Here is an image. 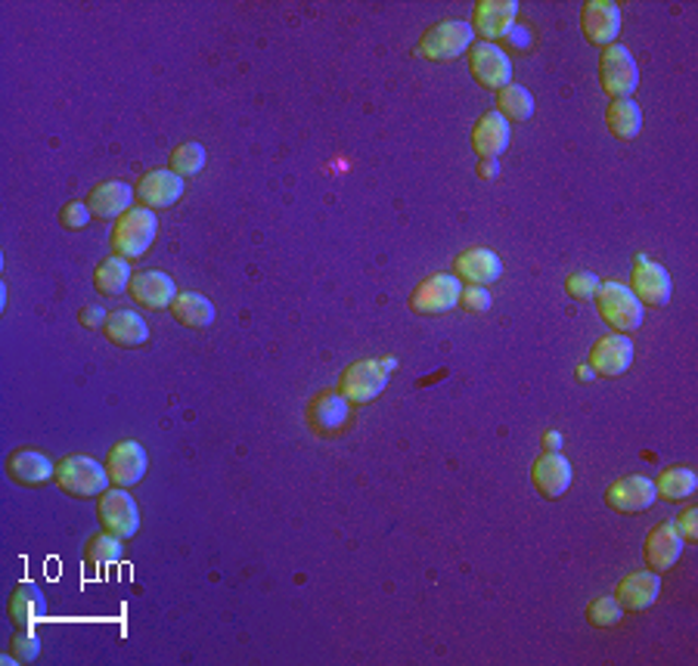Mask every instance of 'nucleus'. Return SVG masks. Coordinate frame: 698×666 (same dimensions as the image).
I'll return each mask as SVG.
<instances>
[{"instance_id":"obj_12","label":"nucleus","mask_w":698,"mask_h":666,"mask_svg":"<svg viewBox=\"0 0 698 666\" xmlns=\"http://www.w3.org/2000/svg\"><path fill=\"white\" fill-rule=\"evenodd\" d=\"M351 419V403L339 391H320L305 409V421L317 438H332Z\"/></svg>"},{"instance_id":"obj_41","label":"nucleus","mask_w":698,"mask_h":666,"mask_svg":"<svg viewBox=\"0 0 698 666\" xmlns=\"http://www.w3.org/2000/svg\"><path fill=\"white\" fill-rule=\"evenodd\" d=\"M674 527H677L679 539L683 543H698V512L696 509H683L677 514V521H674Z\"/></svg>"},{"instance_id":"obj_38","label":"nucleus","mask_w":698,"mask_h":666,"mask_svg":"<svg viewBox=\"0 0 698 666\" xmlns=\"http://www.w3.org/2000/svg\"><path fill=\"white\" fill-rule=\"evenodd\" d=\"M91 209H87V202H66L62 211H59V224L66 229H84L91 224Z\"/></svg>"},{"instance_id":"obj_5","label":"nucleus","mask_w":698,"mask_h":666,"mask_svg":"<svg viewBox=\"0 0 698 666\" xmlns=\"http://www.w3.org/2000/svg\"><path fill=\"white\" fill-rule=\"evenodd\" d=\"M640 84V69L634 53L624 44L605 47L600 57V87L612 99H630V94Z\"/></svg>"},{"instance_id":"obj_2","label":"nucleus","mask_w":698,"mask_h":666,"mask_svg":"<svg viewBox=\"0 0 698 666\" xmlns=\"http://www.w3.org/2000/svg\"><path fill=\"white\" fill-rule=\"evenodd\" d=\"M472 40H475V32H472L469 22L445 20L431 25L419 38L416 57L426 59V62H450V59H460L463 53H469Z\"/></svg>"},{"instance_id":"obj_28","label":"nucleus","mask_w":698,"mask_h":666,"mask_svg":"<svg viewBox=\"0 0 698 666\" xmlns=\"http://www.w3.org/2000/svg\"><path fill=\"white\" fill-rule=\"evenodd\" d=\"M171 317L177 323L187 325V329H205V325L214 323L217 310L209 298H202L199 292H177V298L171 301Z\"/></svg>"},{"instance_id":"obj_44","label":"nucleus","mask_w":698,"mask_h":666,"mask_svg":"<svg viewBox=\"0 0 698 666\" xmlns=\"http://www.w3.org/2000/svg\"><path fill=\"white\" fill-rule=\"evenodd\" d=\"M478 177H482V180L500 177V162H478Z\"/></svg>"},{"instance_id":"obj_35","label":"nucleus","mask_w":698,"mask_h":666,"mask_svg":"<svg viewBox=\"0 0 698 666\" xmlns=\"http://www.w3.org/2000/svg\"><path fill=\"white\" fill-rule=\"evenodd\" d=\"M84 558L94 561V564H116L118 558H121V536L106 531L91 536L87 546H84Z\"/></svg>"},{"instance_id":"obj_37","label":"nucleus","mask_w":698,"mask_h":666,"mask_svg":"<svg viewBox=\"0 0 698 666\" xmlns=\"http://www.w3.org/2000/svg\"><path fill=\"white\" fill-rule=\"evenodd\" d=\"M600 276H593V273H587V270H578V273H571L568 280H565V288H568V295L571 298H578V301H587V298H596V292H600Z\"/></svg>"},{"instance_id":"obj_9","label":"nucleus","mask_w":698,"mask_h":666,"mask_svg":"<svg viewBox=\"0 0 698 666\" xmlns=\"http://www.w3.org/2000/svg\"><path fill=\"white\" fill-rule=\"evenodd\" d=\"M469 75L487 91H504L506 84H512V62L504 47L478 40L469 47Z\"/></svg>"},{"instance_id":"obj_26","label":"nucleus","mask_w":698,"mask_h":666,"mask_svg":"<svg viewBox=\"0 0 698 666\" xmlns=\"http://www.w3.org/2000/svg\"><path fill=\"white\" fill-rule=\"evenodd\" d=\"M103 335L118 347H140L150 342V325L143 323V317L134 310H116L106 317Z\"/></svg>"},{"instance_id":"obj_3","label":"nucleus","mask_w":698,"mask_h":666,"mask_svg":"<svg viewBox=\"0 0 698 666\" xmlns=\"http://www.w3.org/2000/svg\"><path fill=\"white\" fill-rule=\"evenodd\" d=\"M158 233V221L150 209H131L128 214H121L113 227V251L125 261H137L140 254H146L150 246L155 242Z\"/></svg>"},{"instance_id":"obj_40","label":"nucleus","mask_w":698,"mask_h":666,"mask_svg":"<svg viewBox=\"0 0 698 666\" xmlns=\"http://www.w3.org/2000/svg\"><path fill=\"white\" fill-rule=\"evenodd\" d=\"M500 44L509 47V50H531L534 47V32L528 25H512L504 38H500Z\"/></svg>"},{"instance_id":"obj_42","label":"nucleus","mask_w":698,"mask_h":666,"mask_svg":"<svg viewBox=\"0 0 698 666\" xmlns=\"http://www.w3.org/2000/svg\"><path fill=\"white\" fill-rule=\"evenodd\" d=\"M106 317H109V313H106L99 305H87L81 313H78V320H81L84 329H103V325H106Z\"/></svg>"},{"instance_id":"obj_1","label":"nucleus","mask_w":698,"mask_h":666,"mask_svg":"<svg viewBox=\"0 0 698 666\" xmlns=\"http://www.w3.org/2000/svg\"><path fill=\"white\" fill-rule=\"evenodd\" d=\"M109 484H113L109 472L97 459L72 453L57 462V487L62 493L75 496V499H94V496L106 493Z\"/></svg>"},{"instance_id":"obj_23","label":"nucleus","mask_w":698,"mask_h":666,"mask_svg":"<svg viewBox=\"0 0 698 666\" xmlns=\"http://www.w3.org/2000/svg\"><path fill=\"white\" fill-rule=\"evenodd\" d=\"M659 592H661L659 573L637 571V573H627V576L620 580L618 590H615V598H618V605L624 610H630V614H642V610H649L652 605H655Z\"/></svg>"},{"instance_id":"obj_17","label":"nucleus","mask_w":698,"mask_h":666,"mask_svg":"<svg viewBox=\"0 0 698 666\" xmlns=\"http://www.w3.org/2000/svg\"><path fill=\"white\" fill-rule=\"evenodd\" d=\"M575 480V472H571V462L563 456V453H541L531 465V484L537 487V493L543 499H559V496L568 493Z\"/></svg>"},{"instance_id":"obj_33","label":"nucleus","mask_w":698,"mask_h":666,"mask_svg":"<svg viewBox=\"0 0 698 666\" xmlns=\"http://www.w3.org/2000/svg\"><path fill=\"white\" fill-rule=\"evenodd\" d=\"M209 155H205V146L196 143V140H187L180 143L175 153L168 155V171H175L177 177H193L205 168Z\"/></svg>"},{"instance_id":"obj_36","label":"nucleus","mask_w":698,"mask_h":666,"mask_svg":"<svg viewBox=\"0 0 698 666\" xmlns=\"http://www.w3.org/2000/svg\"><path fill=\"white\" fill-rule=\"evenodd\" d=\"M10 654H13L20 664H35L40 654L38 635H35L32 629H20V632L13 635V642H10Z\"/></svg>"},{"instance_id":"obj_39","label":"nucleus","mask_w":698,"mask_h":666,"mask_svg":"<svg viewBox=\"0 0 698 666\" xmlns=\"http://www.w3.org/2000/svg\"><path fill=\"white\" fill-rule=\"evenodd\" d=\"M460 305L469 313H487L490 305H494V298H490V292L485 286H465L463 295H460Z\"/></svg>"},{"instance_id":"obj_32","label":"nucleus","mask_w":698,"mask_h":666,"mask_svg":"<svg viewBox=\"0 0 698 666\" xmlns=\"http://www.w3.org/2000/svg\"><path fill=\"white\" fill-rule=\"evenodd\" d=\"M497 112L506 121H528L534 115V96L522 84H506L504 91H497Z\"/></svg>"},{"instance_id":"obj_25","label":"nucleus","mask_w":698,"mask_h":666,"mask_svg":"<svg viewBox=\"0 0 698 666\" xmlns=\"http://www.w3.org/2000/svg\"><path fill=\"white\" fill-rule=\"evenodd\" d=\"M137 192L125 183V180H106L97 183L91 195H87V209L99 221H118L121 214H128L134 205Z\"/></svg>"},{"instance_id":"obj_47","label":"nucleus","mask_w":698,"mask_h":666,"mask_svg":"<svg viewBox=\"0 0 698 666\" xmlns=\"http://www.w3.org/2000/svg\"><path fill=\"white\" fill-rule=\"evenodd\" d=\"M0 664H3V666H16V664H20V661H16L13 654H7V657H0Z\"/></svg>"},{"instance_id":"obj_30","label":"nucleus","mask_w":698,"mask_h":666,"mask_svg":"<svg viewBox=\"0 0 698 666\" xmlns=\"http://www.w3.org/2000/svg\"><path fill=\"white\" fill-rule=\"evenodd\" d=\"M605 124L612 136L618 140H634L642 128V112L640 106L634 99H612L608 109H605Z\"/></svg>"},{"instance_id":"obj_34","label":"nucleus","mask_w":698,"mask_h":666,"mask_svg":"<svg viewBox=\"0 0 698 666\" xmlns=\"http://www.w3.org/2000/svg\"><path fill=\"white\" fill-rule=\"evenodd\" d=\"M620 617H624V608H620L615 595H600L587 605V623L593 629L618 627Z\"/></svg>"},{"instance_id":"obj_20","label":"nucleus","mask_w":698,"mask_h":666,"mask_svg":"<svg viewBox=\"0 0 698 666\" xmlns=\"http://www.w3.org/2000/svg\"><path fill=\"white\" fill-rule=\"evenodd\" d=\"M184 177H177L175 171H150L143 174V180L137 183V199H140V209L162 211L177 205L184 199Z\"/></svg>"},{"instance_id":"obj_11","label":"nucleus","mask_w":698,"mask_h":666,"mask_svg":"<svg viewBox=\"0 0 698 666\" xmlns=\"http://www.w3.org/2000/svg\"><path fill=\"white\" fill-rule=\"evenodd\" d=\"M630 292L640 298L642 307H664L671 301L674 283H671V273H667L659 261H649L646 254H640V258L634 261Z\"/></svg>"},{"instance_id":"obj_19","label":"nucleus","mask_w":698,"mask_h":666,"mask_svg":"<svg viewBox=\"0 0 698 666\" xmlns=\"http://www.w3.org/2000/svg\"><path fill=\"white\" fill-rule=\"evenodd\" d=\"M509 140H512V128H509L504 115L494 109V112L482 115L475 121V128H472V153L478 155L482 162H497L509 150Z\"/></svg>"},{"instance_id":"obj_45","label":"nucleus","mask_w":698,"mask_h":666,"mask_svg":"<svg viewBox=\"0 0 698 666\" xmlns=\"http://www.w3.org/2000/svg\"><path fill=\"white\" fill-rule=\"evenodd\" d=\"M578 376H581L583 381H593V379H596V372L590 369V362H587V366H581V369H578Z\"/></svg>"},{"instance_id":"obj_6","label":"nucleus","mask_w":698,"mask_h":666,"mask_svg":"<svg viewBox=\"0 0 698 666\" xmlns=\"http://www.w3.org/2000/svg\"><path fill=\"white\" fill-rule=\"evenodd\" d=\"M388 376L382 360H357L351 362L348 369L339 379V394L348 400L351 406H364L372 403L379 394H386Z\"/></svg>"},{"instance_id":"obj_13","label":"nucleus","mask_w":698,"mask_h":666,"mask_svg":"<svg viewBox=\"0 0 698 666\" xmlns=\"http://www.w3.org/2000/svg\"><path fill=\"white\" fill-rule=\"evenodd\" d=\"M581 32L593 47H612L620 35V7L612 0H587L581 7Z\"/></svg>"},{"instance_id":"obj_27","label":"nucleus","mask_w":698,"mask_h":666,"mask_svg":"<svg viewBox=\"0 0 698 666\" xmlns=\"http://www.w3.org/2000/svg\"><path fill=\"white\" fill-rule=\"evenodd\" d=\"M44 610H47V602L40 595L38 583H32V580L20 583L16 592L10 595V620L20 629H35V623L44 617Z\"/></svg>"},{"instance_id":"obj_16","label":"nucleus","mask_w":698,"mask_h":666,"mask_svg":"<svg viewBox=\"0 0 698 666\" xmlns=\"http://www.w3.org/2000/svg\"><path fill=\"white\" fill-rule=\"evenodd\" d=\"M516 16H519V3L516 0H482V3H475V13H472L469 25H472V32L478 38L494 44L516 25Z\"/></svg>"},{"instance_id":"obj_21","label":"nucleus","mask_w":698,"mask_h":666,"mask_svg":"<svg viewBox=\"0 0 698 666\" xmlns=\"http://www.w3.org/2000/svg\"><path fill=\"white\" fill-rule=\"evenodd\" d=\"M453 276L465 286H494L504 276V261L490 248H469L457 258Z\"/></svg>"},{"instance_id":"obj_15","label":"nucleus","mask_w":698,"mask_h":666,"mask_svg":"<svg viewBox=\"0 0 698 666\" xmlns=\"http://www.w3.org/2000/svg\"><path fill=\"white\" fill-rule=\"evenodd\" d=\"M683 546H686V543L679 539L674 521H661V524H655V527L649 531V536H646V543H642V558H646L649 571L664 573L677 564L679 555H683Z\"/></svg>"},{"instance_id":"obj_14","label":"nucleus","mask_w":698,"mask_h":666,"mask_svg":"<svg viewBox=\"0 0 698 666\" xmlns=\"http://www.w3.org/2000/svg\"><path fill=\"white\" fill-rule=\"evenodd\" d=\"M146 465H150L146 450L137 440H118L116 447L109 450V456H106L109 480L116 487H125V490H131L134 484H140V477L146 475Z\"/></svg>"},{"instance_id":"obj_29","label":"nucleus","mask_w":698,"mask_h":666,"mask_svg":"<svg viewBox=\"0 0 698 666\" xmlns=\"http://www.w3.org/2000/svg\"><path fill=\"white\" fill-rule=\"evenodd\" d=\"M131 280H134L131 261H125V258H118V254L99 261L97 270H94V286H97L99 295H106V298H116L125 288H131Z\"/></svg>"},{"instance_id":"obj_24","label":"nucleus","mask_w":698,"mask_h":666,"mask_svg":"<svg viewBox=\"0 0 698 666\" xmlns=\"http://www.w3.org/2000/svg\"><path fill=\"white\" fill-rule=\"evenodd\" d=\"M131 298H134L140 307H150V310H165L171 307V301L177 298L175 280L162 270H143L131 280Z\"/></svg>"},{"instance_id":"obj_31","label":"nucleus","mask_w":698,"mask_h":666,"mask_svg":"<svg viewBox=\"0 0 698 666\" xmlns=\"http://www.w3.org/2000/svg\"><path fill=\"white\" fill-rule=\"evenodd\" d=\"M696 490H698V475L693 472V468H683V465L664 468L659 480H655V493H659L661 499H671V502L689 499Z\"/></svg>"},{"instance_id":"obj_18","label":"nucleus","mask_w":698,"mask_h":666,"mask_svg":"<svg viewBox=\"0 0 698 666\" xmlns=\"http://www.w3.org/2000/svg\"><path fill=\"white\" fill-rule=\"evenodd\" d=\"M634 366V342L627 335H605L600 342L590 347V369L596 376L615 379L624 376Z\"/></svg>"},{"instance_id":"obj_8","label":"nucleus","mask_w":698,"mask_h":666,"mask_svg":"<svg viewBox=\"0 0 698 666\" xmlns=\"http://www.w3.org/2000/svg\"><path fill=\"white\" fill-rule=\"evenodd\" d=\"M97 521L106 533H116L121 539H131L140 531V509H137L134 496L125 487H113L99 496Z\"/></svg>"},{"instance_id":"obj_22","label":"nucleus","mask_w":698,"mask_h":666,"mask_svg":"<svg viewBox=\"0 0 698 666\" xmlns=\"http://www.w3.org/2000/svg\"><path fill=\"white\" fill-rule=\"evenodd\" d=\"M7 475L20 487H44L57 480V465L40 450H16L7 456Z\"/></svg>"},{"instance_id":"obj_10","label":"nucleus","mask_w":698,"mask_h":666,"mask_svg":"<svg viewBox=\"0 0 698 666\" xmlns=\"http://www.w3.org/2000/svg\"><path fill=\"white\" fill-rule=\"evenodd\" d=\"M655 480L646 475H627L605 490V506L618 514H642L655 506Z\"/></svg>"},{"instance_id":"obj_7","label":"nucleus","mask_w":698,"mask_h":666,"mask_svg":"<svg viewBox=\"0 0 698 666\" xmlns=\"http://www.w3.org/2000/svg\"><path fill=\"white\" fill-rule=\"evenodd\" d=\"M460 295H463V283L453 273H435L413 288L410 310L419 317H438L460 305Z\"/></svg>"},{"instance_id":"obj_4","label":"nucleus","mask_w":698,"mask_h":666,"mask_svg":"<svg viewBox=\"0 0 698 666\" xmlns=\"http://www.w3.org/2000/svg\"><path fill=\"white\" fill-rule=\"evenodd\" d=\"M596 305H600L602 320L620 335L637 332L642 325V317H646L640 298L624 283H602L600 292H596Z\"/></svg>"},{"instance_id":"obj_46","label":"nucleus","mask_w":698,"mask_h":666,"mask_svg":"<svg viewBox=\"0 0 698 666\" xmlns=\"http://www.w3.org/2000/svg\"><path fill=\"white\" fill-rule=\"evenodd\" d=\"M382 366H386V372H391V369L398 366V360H394V357H382Z\"/></svg>"},{"instance_id":"obj_43","label":"nucleus","mask_w":698,"mask_h":666,"mask_svg":"<svg viewBox=\"0 0 698 666\" xmlns=\"http://www.w3.org/2000/svg\"><path fill=\"white\" fill-rule=\"evenodd\" d=\"M563 450V435L559 431H546L543 435V453H559Z\"/></svg>"}]
</instances>
